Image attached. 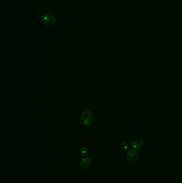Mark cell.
Returning a JSON list of instances; mask_svg holds the SVG:
<instances>
[{"mask_svg":"<svg viewBox=\"0 0 182 183\" xmlns=\"http://www.w3.org/2000/svg\"><path fill=\"white\" fill-rule=\"evenodd\" d=\"M139 159L138 152L135 149L128 150L127 154V160L129 164H136Z\"/></svg>","mask_w":182,"mask_h":183,"instance_id":"obj_2","label":"cell"},{"mask_svg":"<svg viewBox=\"0 0 182 183\" xmlns=\"http://www.w3.org/2000/svg\"><path fill=\"white\" fill-rule=\"evenodd\" d=\"M121 147L123 148V149L125 150H129L130 149V146L129 145L128 142H126V141H123L121 143Z\"/></svg>","mask_w":182,"mask_h":183,"instance_id":"obj_6","label":"cell"},{"mask_svg":"<svg viewBox=\"0 0 182 183\" xmlns=\"http://www.w3.org/2000/svg\"><path fill=\"white\" fill-rule=\"evenodd\" d=\"M91 164H92L91 160L90 157H87V156L82 158L81 160L80 163L81 167L84 169H89L90 167H91Z\"/></svg>","mask_w":182,"mask_h":183,"instance_id":"obj_4","label":"cell"},{"mask_svg":"<svg viewBox=\"0 0 182 183\" xmlns=\"http://www.w3.org/2000/svg\"><path fill=\"white\" fill-rule=\"evenodd\" d=\"M143 144V142L142 140L141 139H136L133 140V141L131 142V146L133 147V149H137L141 147Z\"/></svg>","mask_w":182,"mask_h":183,"instance_id":"obj_5","label":"cell"},{"mask_svg":"<svg viewBox=\"0 0 182 183\" xmlns=\"http://www.w3.org/2000/svg\"><path fill=\"white\" fill-rule=\"evenodd\" d=\"M80 153L83 156H87L89 154V152H88V150L86 148L82 147L80 149Z\"/></svg>","mask_w":182,"mask_h":183,"instance_id":"obj_7","label":"cell"},{"mask_svg":"<svg viewBox=\"0 0 182 183\" xmlns=\"http://www.w3.org/2000/svg\"><path fill=\"white\" fill-rule=\"evenodd\" d=\"M94 120L92 112L89 110H86L82 113L81 116V121L83 125L88 126L91 125Z\"/></svg>","mask_w":182,"mask_h":183,"instance_id":"obj_1","label":"cell"},{"mask_svg":"<svg viewBox=\"0 0 182 183\" xmlns=\"http://www.w3.org/2000/svg\"><path fill=\"white\" fill-rule=\"evenodd\" d=\"M42 22L44 24L47 26H51L56 23L57 18L55 15L51 13L45 14L42 17Z\"/></svg>","mask_w":182,"mask_h":183,"instance_id":"obj_3","label":"cell"}]
</instances>
